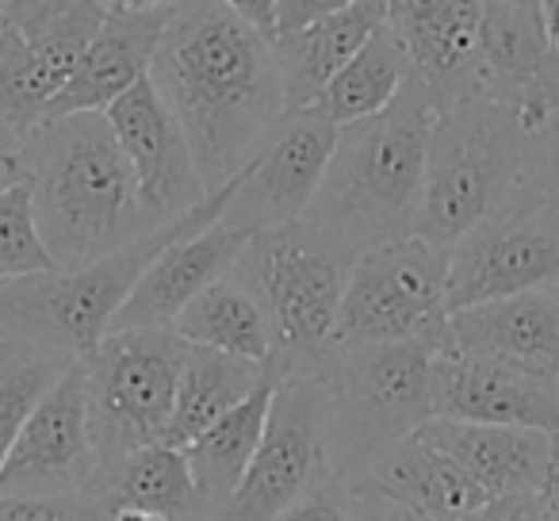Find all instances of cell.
Here are the masks:
<instances>
[{
    "instance_id": "cell-1",
    "label": "cell",
    "mask_w": 559,
    "mask_h": 521,
    "mask_svg": "<svg viewBox=\"0 0 559 521\" xmlns=\"http://www.w3.org/2000/svg\"><path fill=\"white\" fill-rule=\"evenodd\" d=\"M207 192L230 185L288 116L272 39L223 0H177L150 62Z\"/></svg>"
},
{
    "instance_id": "cell-2",
    "label": "cell",
    "mask_w": 559,
    "mask_h": 521,
    "mask_svg": "<svg viewBox=\"0 0 559 521\" xmlns=\"http://www.w3.org/2000/svg\"><path fill=\"white\" fill-rule=\"evenodd\" d=\"M27 192L55 269H81L154 230L108 111H70L24 134Z\"/></svg>"
},
{
    "instance_id": "cell-3",
    "label": "cell",
    "mask_w": 559,
    "mask_h": 521,
    "mask_svg": "<svg viewBox=\"0 0 559 521\" xmlns=\"http://www.w3.org/2000/svg\"><path fill=\"white\" fill-rule=\"evenodd\" d=\"M437 111L441 104L433 88L411 70L403 93L388 108L345 123L326 180L304 215L307 223L349 253L414 230Z\"/></svg>"
},
{
    "instance_id": "cell-4",
    "label": "cell",
    "mask_w": 559,
    "mask_h": 521,
    "mask_svg": "<svg viewBox=\"0 0 559 521\" xmlns=\"http://www.w3.org/2000/svg\"><path fill=\"white\" fill-rule=\"evenodd\" d=\"M533 127L513 104L467 93L441 104L426 154V185L414 230L452 249L472 226L495 215L518 188Z\"/></svg>"
},
{
    "instance_id": "cell-5",
    "label": "cell",
    "mask_w": 559,
    "mask_h": 521,
    "mask_svg": "<svg viewBox=\"0 0 559 521\" xmlns=\"http://www.w3.org/2000/svg\"><path fill=\"white\" fill-rule=\"evenodd\" d=\"M429 342L334 345L314 372L326 388L330 467L345 483H365L376 460L433 418Z\"/></svg>"
},
{
    "instance_id": "cell-6",
    "label": "cell",
    "mask_w": 559,
    "mask_h": 521,
    "mask_svg": "<svg viewBox=\"0 0 559 521\" xmlns=\"http://www.w3.org/2000/svg\"><path fill=\"white\" fill-rule=\"evenodd\" d=\"M353 257L314 223L276 226L249 238L234 273L253 288L272 322V365L280 372L319 368L334 350L337 315H342L345 281Z\"/></svg>"
},
{
    "instance_id": "cell-7",
    "label": "cell",
    "mask_w": 559,
    "mask_h": 521,
    "mask_svg": "<svg viewBox=\"0 0 559 521\" xmlns=\"http://www.w3.org/2000/svg\"><path fill=\"white\" fill-rule=\"evenodd\" d=\"M449 334V249L418 230L365 246L349 265L334 345L429 342Z\"/></svg>"
},
{
    "instance_id": "cell-8",
    "label": "cell",
    "mask_w": 559,
    "mask_h": 521,
    "mask_svg": "<svg viewBox=\"0 0 559 521\" xmlns=\"http://www.w3.org/2000/svg\"><path fill=\"white\" fill-rule=\"evenodd\" d=\"M185 353L188 342L173 327L108 330L85 353L93 434L104 464L100 490L127 452L165 441Z\"/></svg>"
},
{
    "instance_id": "cell-9",
    "label": "cell",
    "mask_w": 559,
    "mask_h": 521,
    "mask_svg": "<svg viewBox=\"0 0 559 521\" xmlns=\"http://www.w3.org/2000/svg\"><path fill=\"white\" fill-rule=\"evenodd\" d=\"M108 0H20L0 12V123L32 131L70 81Z\"/></svg>"
},
{
    "instance_id": "cell-10",
    "label": "cell",
    "mask_w": 559,
    "mask_h": 521,
    "mask_svg": "<svg viewBox=\"0 0 559 521\" xmlns=\"http://www.w3.org/2000/svg\"><path fill=\"white\" fill-rule=\"evenodd\" d=\"M104 479L88 406V368L78 357L32 406L0 464V495L96 498Z\"/></svg>"
},
{
    "instance_id": "cell-11",
    "label": "cell",
    "mask_w": 559,
    "mask_h": 521,
    "mask_svg": "<svg viewBox=\"0 0 559 521\" xmlns=\"http://www.w3.org/2000/svg\"><path fill=\"white\" fill-rule=\"evenodd\" d=\"M280 372V368H276ZM330 467L326 388L314 368L280 372L269 426L246 479L215 521H272Z\"/></svg>"
},
{
    "instance_id": "cell-12",
    "label": "cell",
    "mask_w": 559,
    "mask_h": 521,
    "mask_svg": "<svg viewBox=\"0 0 559 521\" xmlns=\"http://www.w3.org/2000/svg\"><path fill=\"white\" fill-rule=\"evenodd\" d=\"M559 284V218L510 196L449 249V311Z\"/></svg>"
},
{
    "instance_id": "cell-13",
    "label": "cell",
    "mask_w": 559,
    "mask_h": 521,
    "mask_svg": "<svg viewBox=\"0 0 559 521\" xmlns=\"http://www.w3.org/2000/svg\"><path fill=\"white\" fill-rule=\"evenodd\" d=\"M337 134L342 127L319 108L288 111L234 177V192L223 211L226 223L241 226L246 234L299 223L326 180Z\"/></svg>"
},
{
    "instance_id": "cell-14",
    "label": "cell",
    "mask_w": 559,
    "mask_h": 521,
    "mask_svg": "<svg viewBox=\"0 0 559 521\" xmlns=\"http://www.w3.org/2000/svg\"><path fill=\"white\" fill-rule=\"evenodd\" d=\"M104 111H108L111 131H116L119 146L131 162L142 203H146V215L154 218V226L173 223L207 196L185 127L173 116L165 96L157 93L150 73L134 81Z\"/></svg>"
},
{
    "instance_id": "cell-15",
    "label": "cell",
    "mask_w": 559,
    "mask_h": 521,
    "mask_svg": "<svg viewBox=\"0 0 559 521\" xmlns=\"http://www.w3.org/2000/svg\"><path fill=\"white\" fill-rule=\"evenodd\" d=\"M441 350L510 365L559 388V288H533L449 311Z\"/></svg>"
},
{
    "instance_id": "cell-16",
    "label": "cell",
    "mask_w": 559,
    "mask_h": 521,
    "mask_svg": "<svg viewBox=\"0 0 559 521\" xmlns=\"http://www.w3.org/2000/svg\"><path fill=\"white\" fill-rule=\"evenodd\" d=\"M433 414L460 422H495V426H528L556 434L559 388L536 380L510 365L464 353H433Z\"/></svg>"
},
{
    "instance_id": "cell-17",
    "label": "cell",
    "mask_w": 559,
    "mask_h": 521,
    "mask_svg": "<svg viewBox=\"0 0 559 521\" xmlns=\"http://www.w3.org/2000/svg\"><path fill=\"white\" fill-rule=\"evenodd\" d=\"M249 238L241 226L226 223L223 215L211 226L185 234V238L169 241L162 253L154 257V265L142 273L127 304L116 311L108 330H131V327H173L180 311L200 296L203 288L226 276L238 257L246 253Z\"/></svg>"
},
{
    "instance_id": "cell-18",
    "label": "cell",
    "mask_w": 559,
    "mask_h": 521,
    "mask_svg": "<svg viewBox=\"0 0 559 521\" xmlns=\"http://www.w3.org/2000/svg\"><path fill=\"white\" fill-rule=\"evenodd\" d=\"M173 4H162V9H108L104 24L88 39L85 55L73 66L70 81L50 100L47 119L70 116V111H104L134 81L146 78L150 62L157 55V43L165 35V24L173 16Z\"/></svg>"
},
{
    "instance_id": "cell-19",
    "label": "cell",
    "mask_w": 559,
    "mask_h": 521,
    "mask_svg": "<svg viewBox=\"0 0 559 521\" xmlns=\"http://www.w3.org/2000/svg\"><path fill=\"white\" fill-rule=\"evenodd\" d=\"M388 24L437 104L475 93L483 0H391Z\"/></svg>"
},
{
    "instance_id": "cell-20",
    "label": "cell",
    "mask_w": 559,
    "mask_h": 521,
    "mask_svg": "<svg viewBox=\"0 0 559 521\" xmlns=\"http://www.w3.org/2000/svg\"><path fill=\"white\" fill-rule=\"evenodd\" d=\"M418 437L452 457L490 498L540 490L548 475L551 434L528 426H495V422L429 418Z\"/></svg>"
},
{
    "instance_id": "cell-21",
    "label": "cell",
    "mask_w": 559,
    "mask_h": 521,
    "mask_svg": "<svg viewBox=\"0 0 559 521\" xmlns=\"http://www.w3.org/2000/svg\"><path fill=\"white\" fill-rule=\"evenodd\" d=\"M388 12L391 0H357L349 9L319 16L296 32L272 35L288 111L311 108L322 88L337 78V70H345V62L388 24Z\"/></svg>"
},
{
    "instance_id": "cell-22",
    "label": "cell",
    "mask_w": 559,
    "mask_h": 521,
    "mask_svg": "<svg viewBox=\"0 0 559 521\" xmlns=\"http://www.w3.org/2000/svg\"><path fill=\"white\" fill-rule=\"evenodd\" d=\"M365 483L388 490L426 521H464L490 498L456 460L444 457L418 434L383 452Z\"/></svg>"
},
{
    "instance_id": "cell-23",
    "label": "cell",
    "mask_w": 559,
    "mask_h": 521,
    "mask_svg": "<svg viewBox=\"0 0 559 521\" xmlns=\"http://www.w3.org/2000/svg\"><path fill=\"white\" fill-rule=\"evenodd\" d=\"M276 380H280L276 365H269L264 380L257 383L238 406H230L223 418H215L203 434H195L192 441L185 445L195 487H200V498H203V510H207L211 518L230 502L238 483L246 479L249 464H253L257 445H261L264 426H269Z\"/></svg>"
},
{
    "instance_id": "cell-24",
    "label": "cell",
    "mask_w": 559,
    "mask_h": 521,
    "mask_svg": "<svg viewBox=\"0 0 559 521\" xmlns=\"http://www.w3.org/2000/svg\"><path fill=\"white\" fill-rule=\"evenodd\" d=\"M173 330L185 338L188 345H203V350L234 353V357H249L269 365L276 342H272V322L264 315L261 299L253 296L238 273L218 276L211 288H203L185 311L173 319Z\"/></svg>"
},
{
    "instance_id": "cell-25",
    "label": "cell",
    "mask_w": 559,
    "mask_h": 521,
    "mask_svg": "<svg viewBox=\"0 0 559 521\" xmlns=\"http://www.w3.org/2000/svg\"><path fill=\"white\" fill-rule=\"evenodd\" d=\"M269 365L249 357H234V353L203 350V345H188L165 441L185 449L195 434H203L211 422L223 418L230 406H238L264 380Z\"/></svg>"
},
{
    "instance_id": "cell-26",
    "label": "cell",
    "mask_w": 559,
    "mask_h": 521,
    "mask_svg": "<svg viewBox=\"0 0 559 521\" xmlns=\"http://www.w3.org/2000/svg\"><path fill=\"white\" fill-rule=\"evenodd\" d=\"M100 506H146V510L169 513L177 521H203L211 518L203 510L200 487H195L192 464L180 445L154 441L127 452L108 475L104 490L96 495Z\"/></svg>"
},
{
    "instance_id": "cell-27",
    "label": "cell",
    "mask_w": 559,
    "mask_h": 521,
    "mask_svg": "<svg viewBox=\"0 0 559 521\" xmlns=\"http://www.w3.org/2000/svg\"><path fill=\"white\" fill-rule=\"evenodd\" d=\"M411 55H406L403 39L395 35V27L383 24L357 55L345 62V70H337V78L319 93V100L311 108H319L326 119H334L337 127L368 119L376 111H383L399 93H403L406 78H411Z\"/></svg>"
},
{
    "instance_id": "cell-28",
    "label": "cell",
    "mask_w": 559,
    "mask_h": 521,
    "mask_svg": "<svg viewBox=\"0 0 559 521\" xmlns=\"http://www.w3.org/2000/svg\"><path fill=\"white\" fill-rule=\"evenodd\" d=\"M78 360V353L50 342L39 330L0 319V464L43 391Z\"/></svg>"
},
{
    "instance_id": "cell-29",
    "label": "cell",
    "mask_w": 559,
    "mask_h": 521,
    "mask_svg": "<svg viewBox=\"0 0 559 521\" xmlns=\"http://www.w3.org/2000/svg\"><path fill=\"white\" fill-rule=\"evenodd\" d=\"M50 269H55V261L43 246L39 226H35L32 192H27V185L9 188L0 196V284L50 273Z\"/></svg>"
},
{
    "instance_id": "cell-30",
    "label": "cell",
    "mask_w": 559,
    "mask_h": 521,
    "mask_svg": "<svg viewBox=\"0 0 559 521\" xmlns=\"http://www.w3.org/2000/svg\"><path fill=\"white\" fill-rule=\"evenodd\" d=\"M513 196H521V200L536 203V208L551 211L559 218V111L533 131L525 173H521Z\"/></svg>"
},
{
    "instance_id": "cell-31",
    "label": "cell",
    "mask_w": 559,
    "mask_h": 521,
    "mask_svg": "<svg viewBox=\"0 0 559 521\" xmlns=\"http://www.w3.org/2000/svg\"><path fill=\"white\" fill-rule=\"evenodd\" d=\"M272 521H353V483H345L334 467H326L288 510H280Z\"/></svg>"
},
{
    "instance_id": "cell-32",
    "label": "cell",
    "mask_w": 559,
    "mask_h": 521,
    "mask_svg": "<svg viewBox=\"0 0 559 521\" xmlns=\"http://www.w3.org/2000/svg\"><path fill=\"white\" fill-rule=\"evenodd\" d=\"M0 521H104L96 498L0 495Z\"/></svg>"
},
{
    "instance_id": "cell-33",
    "label": "cell",
    "mask_w": 559,
    "mask_h": 521,
    "mask_svg": "<svg viewBox=\"0 0 559 521\" xmlns=\"http://www.w3.org/2000/svg\"><path fill=\"white\" fill-rule=\"evenodd\" d=\"M464 521H551V513H548V506H544L540 490H525V495L487 498V502L467 513Z\"/></svg>"
},
{
    "instance_id": "cell-34",
    "label": "cell",
    "mask_w": 559,
    "mask_h": 521,
    "mask_svg": "<svg viewBox=\"0 0 559 521\" xmlns=\"http://www.w3.org/2000/svg\"><path fill=\"white\" fill-rule=\"evenodd\" d=\"M353 521H426L403 506L399 498H391L388 490L372 487V483H357L353 487Z\"/></svg>"
},
{
    "instance_id": "cell-35",
    "label": "cell",
    "mask_w": 559,
    "mask_h": 521,
    "mask_svg": "<svg viewBox=\"0 0 559 521\" xmlns=\"http://www.w3.org/2000/svg\"><path fill=\"white\" fill-rule=\"evenodd\" d=\"M24 134L16 127L0 123V196L16 185H27V146Z\"/></svg>"
},
{
    "instance_id": "cell-36",
    "label": "cell",
    "mask_w": 559,
    "mask_h": 521,
    "mask_svg": "<svg viewBox=\"0 0 559 521\" xmlns=\"http://www.w3.org/2000/svg\"><path fill=\"white\" fill-rule=\"evenodd\" d=\"M349 4H357V0H280L276 4V32H296V27L311 24V20L319 16H330V12L337 9H349Z\"/></svg>"
},
{
    "instance_id": "cell-37",
    "label": "cell",
    "mask_w": 559,
    "mask_h": 521,
    "mask_svg": "<svg viewBox=\"0 0 559 521\" xmlns=\"http://www.w3.org/2000/svg\"><path fill=\"white\" fill-rule=\"evenodd\" d=\"M223 4H230L238 16H246L249 24L261 27V32L272 39V32H276V4L280 0H223Z\"/></svg>"
},
{
    "instance_id": "cell-38",
    "label": "cell",
    "mask_w": 559,
    "mask_h": 521,
    "mask_svg": "<svg viewBox=\"0 0 559 521\" xmlns=\"http://www.w3.org/2000/svg\"><path fill=\"white\" fill-rule=\"evenodd\" d=\"M540 498L548 506L551 521H559V429L551 434V457H548V475H544Z\"/></svg>"
},
{
    "instance_id": "cell-39",
    "label": "cell",
    "mask_w": 559,
    "mask_h": 521,
    "mask_svg": "<svg viewBox=\"0 0 559 521\" xmlns=\"http://www.w3.org/2000/svg\"><path fill=\"white\" fill-rule=\"evenodd\" d=\"M104 521H177V518L146 510V506H104Z\"/></svg>"
},
{
    "instance_id": "cell-40",
    "label": "cell",
    "mask_w": 559,
    "mask_h": 521,
    "mask_svg": "<svg viewBox=\"0 0 559 521\" xmlns=\"http://www.w3.org/2000/svg\"><path fill=\"white\" fill-rule=\"evenodd\" d=\"M540 24L544 35H548L551 58L559 62V0H540Z\"/></svg>"
},
{
    "instance_id": "cell-41",
    "label": "cell",
    "mask_w": 559,
    "mask_h": 521,
    "mask_svg": "<svg viewBox=\"0 0 559 521\" xmlns=\"http://www.w3.org/2000/svg\"><path fill=\"white\" fill-rule=\"evenodd\" d=\"M111 9H162V4H173V0H108Z\"/></svg>"
},
{
    "instance_id": "cell-42",
    "label": "cell",
    "mask_w": 559,
    "mask_h": 521,
    "mask_svg": "<svg viewBox=\"0 0 559 521\" xmlns=\"http://www.w3.org/2000/svg\"><path fill=\"white\" fill-rule=\"evenodd\" d=\"M510 4H521V9H540V0H510Z\"/></svg>"
},
{
    "instance_id": "cell-43",
    "label": "cell",
    "mask_w": 559,
    "mask_h": 521,
    "mask_svg": "<svg viewBox=\"0 0 559 521\" xmlns=\"http://www.w3.org/2000/svg\"><path fill=\"white\" fill-rule=\"evenodd\" d=\"M12 4H20V0H0V12H4V9H12Z\"/></svg>"
},
{
    "instance_id": "cell-44",
    "label": "cell",
    "mask_w": 559,
    "mask_h": 521,
    "mask_svg": "<svg viewBox=\"0 0 559 521\" xmlns=\"http://www.w3.org/2000/svg\"><path fill=\"white\" fill-rule=\"evenodd\" d=\"M203 521H215V518H203Z\"/></svg>"
},
{
    "instance_id": "cell-45",
    "label": "cell",
    "mask_w": 559,
    "mask_h": 521,
    "mask_svg": "<svg viewBox=\"0 0 559 521\" xmlns=\"http://www.w3.org/2000/svg\"><path fill=\"white\" fill-rule=\"evenodd\" d=\"M4 284H9V281H4ZM4 284H0V288H4Z\"/></svg>"
},
{
    "instance_id": "cell-46",
    "label": "cell",
    "mask_w": 559,
    "mask_h": 521,
    "mask_svg": "<svg viewBox=\"0 0 559 521\" xmlns=\"http://www.w3.org/2000/svg\"><path fill=\"white\" fill-rule=\"evenodd\" d=\"M556 288H559V284H556Z\"/></svg>"
}]
</instances>
